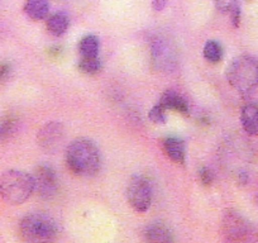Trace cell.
Here are the masks:
<instances>
[{
	"mask_svg": "<svg viewBox=\"0 0 258 243\" xmlns=\"http://www.w3.org/2000/svg\"><path fill=\"white\" fill-rule=\"evenodd\" d=\"M166 156L176 163H185V143L177 137H167L162 141Z\"/></svg>",
	"mask_w": 258,
	"mask_h": 243,
	"instance_id": "obj_11",
	"label": "cell"
},
{
	"mask_svg": "<svg viewBox=\"0 0 258 243\" xmlns=\"http://www.w3.org/2000/svg\"><path fill=\"white\" fill-rule=\"evenodd\" d=\"M99 38L94 34H88L83 37L79 43V53L80 58H95L99 57Z\"/></svg>",
	"mask_w": 258,
	"mask_h": 243,
	"instance_id": "obj_15",
	"label": "cell"
},
{
	"mask_svg": "<svg viewBox=\"0 0 258 243\" xmlns=\"http://www.w3.org/2000/svg\"><path fill=\"white\" fill-rule=\"evenodd\" d=\"M19 234L24 243H54L58 228L49 215L37 212L27 214L21 220Z\"/></svg>",
	"mask_w": 258,
	"mask_h": 243,
	"instance_id": "obj_2",
	"label": "cell"
},
{
	"mask_svg": "<svg viewBox=\"0 0 258 243\" xmlns=\"http://www.w3.org/2000/svg\"><path fill=\"white\" fill-rule=\"evenodd\" d=\"M34 190L43 199L49 200L56 197L58 192V178L53 167L46 163H42L36 168L33 173Z\"/></svg>",
	"mask_w": 258,
	"mask_h": 243,
	"instance_id": "obj_8",
	"label": "cell"
},
{
	"mask_svg": "<svg viewBox=\"0 0 258 243\" xmlns=\"http://www.w3.org/2000/svg\"><path fill=\"white\" fill-rule=\"evenodd\" d=\"M168 0H153L152 7L156 12H162L167 7Z\"/></svg>",
	"mask_w": 258,
	"mask_h": 243,
	"instance_id": "obj_22",
	"label": "cell"
},
{
	"mask_svg": "<svg viewBox=\"0 0 258 243\" xmlns=\"http://www.w3.org/2000/svg\"><path fill=\"white\" fill-rule=\"evenodd\" d=\"M11 75V66L9 64H0V84L6 83Z\"/></svg>",
	"mask_w": 258,
	"mask_h": 243,
	"instance_id": "obj_21",
	"label": "cell"
},
{
	"mask_svg": "<svg viewBox=\"0 0 258 243\" xmlns=\"http://www.w3.org/2000/svg\"><path fill=\"white\" fill-rule=\"evenodd\" d=\"M66 163L71 172L80 177H91L100 170V151L86 138L73 141L66 150Z\"/></svg>",
	"mask_w": 258,
	"mask_h": 243,
	"instance_id": "obj_1",
	"label": "cell"
},
{
	"mask_svg": "<svg viewBox=\"0 0 258 243\" xmlns=\"http://www.w3.org/2000/svg\"><path fill=\"white\" fill-rule=\"evenodd\" d=\"M224 243H258V228L235 210H227L222 219Z\"/></svg>",
	"mask_w": 258,
	"mask_h": 243,
	"instance_id": "obj_5",
	"label": "cell"
},
{
	"mask_svg": "<svg viewBox=\"0 0 258 243\" xmlns=\"http://www.w3.org/2000/svg\"><path fill=\"white\" fill-rule=\"evenodd\" d=\"M78 66L84 74L93 75V74H96L100 70L101 64L99 57H95V58H80L79 59Z\"/></svg>",
	"mask_w": 258,
	"mask_h": 243,
	"instance_id": "obj_17",
	"label": "cell"
},
{
	"mask_svg": "<svg viewBox=\"0 0 258 243\" xmlns=\"http://www.w3.org/2000/svg\"><path fill=\"white\" fill-rule=\"evenodd\" d=\"M17 130V120L12 116L4 119L2 123H0V142L3 141L9 140L12 136L14 135Z\"/></svg>",
	"mask_w": 258,
	"mask_h": 243,
	"instance_id": "obj_18",
	"label": "cell"
},
{
	"mask_svg": "<svg viewBox=\"0 0 258 243\" xmlns=\"http://www.w3.org/2000/svg\"><path fill=\"white\" fill-rule=\"evenodd\" d=\"M126 199L136 212H147L152 202V187L150 181L142 175L132 176L126 185Z\"/></svg>",
	"mask_w": 258,
	"mask_h": 243,
	"instance_id": "obj_6",
	"label": "cell"
},
{
	"mask_svg": "<svg viewBox=\"0 0 258 243\" xmlns=\"http://www.w3.org/2000/svg\"><path fill=\"white\" fill-rule=\"evenodd\" d=\"M24 13L33 21H42L49 13L48 0H26Z\"/></svg>",
	"mask_w": 258,
	"mask_h": 243,
	"instance_id": "obj_14",
	"label": "cell"
},
{
	"mask_svg": "<svg viewBox=\"0 0 258 243\" xmlns=\"http://www.w3.org/2000/svg\"><path fill=\"white\" fill-rule=\"evenodd\" d=\"M230 86L242 95H249L258 86V61L250 56L233 59L227 70Z\"/></svg>",
	"mask_w": 258,
	"mask_h": 243,
	"instance_id": "obj_4",
	"label": "cell"
},
{
	"mask_svg": "<svg viewBox=\"0 0 258 243\" xmlns=\"http://www.w3.org/2000/svg\"><path fill=\"white\" fill-rule=\"evenodd\" d=\"M34 192L33 175L19 170H8L0 176V197L9 204H22Z\"/></svg>",
	"mask_w": 258,
	"mask_h": 243,
	"instance_id": "obj_3",
	"label": "cell"
},
{
	"mask_svg": "<svg viewBox=\"0 0 258 243\" xmlns=\"http://www.w3.org/2000/svg\"><path fill=\"white\" fill-rule=\"evenodd\" d=\"M145 243H173L172 233L162 223H152L143 232Z\"/></svg>",
	"mask_w": 258,
	"mask_h": 243,
	"instance_id": "obj_9",
	"label": "cell"
},
{
	"mask_svg": "<svg viewBox=\"0 0 258 243\" xmlns=\"http://www.w3.org/2000/svg\"><path fill=\"white\" fill-rule=\"evenodd\" d=\"M240 122L242 127L248 135H258V104H247L243 106L242 114H240Z\"/></svg>",
	"mask_w": 258,
	"mask_h": 243,
	"instance_id": "obj_12",
	"label": "cell"
},
{
	"mask_svg": "<svg viewBox=\"0 0 258 243\" xmlns=\"http://www.w3.org/2000/svg\"><path fill=\"white\" fill-rule=\"evenodd\" d=\"M199 177L200 181H202L204 185H207V187L212 185L213 180H214V175H213L212 170H209V168H203V170H200Z\"/></svg>",
	"mask_w": 258,
	"mask_h": 243,
	"instance_id": "obj_20",
	"label": "cell"
},
{
	"mask_svg": "<svg viewBox=\"0 0 258 243\" xmlns=\"http://www.w3.org/2000/svg\"><path fill=\"white\" fill-rule=\"evenodd\" d=\"M148 118L156 123V125H165L166 123V114H165V109L157 104V105L153 106L152 109L148 113Z\"/></svg>",
	"mask_w": 258,
	"mask_h": 243,
	"instance_id": "obj_19",
	"label": "cell"
},
{
	"mask_svg": "<svg viewBox=\"0 0 258 243\" xmlns=\"http://www.w3.org/2000/svg\"><path fill=\"white\" fill-rule=\"evenodd\" d=\"M204 58L210 64H218L223 58V48L217 41H208L204 46Z\"/></svg>",
	"mask_w": 258,
	"mask_h": 243,
	"instance_id": "obj_16",
	"label": "cell"
},
{
	"mask_svg": "<svg viewBox=\"0 0 258 243\" xmlns=\"http://www.w3.org/2000/svg\"><path fill=\"white\" fill-rule=\"evenodd\" d=\"M70 26V18L64 12L52 14L47 21V31L54 37H61L66 33Z\"/></svg>",
	"mask_w": 258,
	"mask_h": 243,
	"instance_id": "obj_13",
	"label": "cell"
},
{
	"mask_svg": "<svg viewBox=\"0 0 258 243\" xmlns=\"http://www.w3.org/2000/svg\"><path fill=\"white\" fill-rule=\"evenodd\" d=\"M161 106H162L165 110L170 109V110H176L178 113L187 114L188 113V104L186 101V99L183 98L181 94L176 93L173 90H168L161 96L160 101H158Z\"/></svg>",
	"mask_w": 258,
	"mask_h": 243,
	"instance_id": "obj_10",
	"label": "cell"
},
{
	"mask_svg": "<svg viewBox=\"0 0 258 243\" xmlns=\"http://www.w3.org/2000/svg\"><path fill=\"white\" fill-rule=\"evenodd\" d=\"M64 140V127L61 122H48L37 133V143L46 153H54Z\"/></svg>",
	"mask_w": 258,
	"mask_h": 243,
	"instance_id": "obj_7",
	"label": "cell"
}]
</instances>
